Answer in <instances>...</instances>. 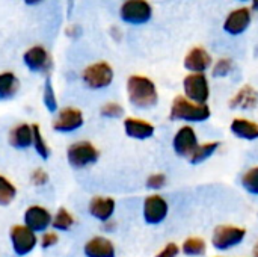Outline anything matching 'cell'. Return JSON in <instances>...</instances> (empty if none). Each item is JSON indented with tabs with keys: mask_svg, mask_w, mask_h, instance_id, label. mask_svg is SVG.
Masks as SVG:
<instances>
[{
	"mask_svg": "<svg viewBox=\"0 0 258 257\" xmlns=\"http://www.w3.org/2000/svg\"><path fill=\"white\" fill-rule=\"evenodd\" d=\"M100 115L104 118L116 120L124 115V108L118 101H107L100 108Z\"/></svg>",
	"mask_w": 258,
	"mask_h": 257,
	"instance_id": "30",
	"label": "cell"
},
{
	"mask_svg": "<svg viewBox=\"0 0 258 257\" xmlns=\"http://www.w3.org/2000/svg\"><path fill=\"white\" fill-rule=\"evenodd\" d=\"M180 250L187 257H203L207 253V242L200 236H190L183 241Z\"/></svg>",
	"mask_w": 258,
	"mask_h": 257,
	"instance_id": "23",
	"label": "cell"
},
{
	"mask_svg": "<svg viewBox=\"0 0 258 257\" xmlns=\"http://www.w3.org/2000/svg\"><path fill=\"white\" fill-rule=\"evenodd\" d=\"M252 257H258V241L254 244V247H252Z\"/></svg>",
	"mask_w": 258,
	"mask_h": 257,
	"instance_id": "37",
	"label": "cell"
},
{
	"mask_svg": "<svg viewBox=\"0 0 258 257\" xmlns=\"http://www.w3.org/2000/svg\"><path fill=\"white\" fill-rule=\"evenodd\" d=\"M128 101L138 109H151L159 103V92L156 83L142 74H133L127 79Z\"/></svg>",
	"mask_w": 258,
	"mask_h": 257,
	"instance_id": "1",
	"label": "cell"
},
{
	"mask_svg": "<svg viewBox=\"0 0 258 257\" xmlns=\"http://www.w3.org/2000/svg\"><path fill=\"white\" fill-rule=\"evenodd\" d=\"M249 23H251V11L248 8H239L227 17L224 23V30L230 35H240L248 29Z\"/></svg>",
	"mask_w": 258,
	"mask_h": 257,
	"instance_id": "19",
	"label": "cell"
},
{
	"mask_svg": "<svg viewBox=\"0 0 258 257\" xmlns=\"http://www.w3.org/2000/svg\"><path fill=\"white\" fill-rule=\"evenodd\" d=\"M8 142L11 144V147H14L17 150H26V148L32 147V142H33L32 126L27 123H18L17 126H14L9 130Z\"/></svg>",
	"mask_w": 258,
	"mask_h": 257,
	"instance_id": "20",
	"label": "cell"
},
{
	"mask_svg": "<svg viewBox=\"0 0 258 257\" xmlns=\"http://www.w3.org/2000/svg\"><path fill=\"white\" fill-rule=\"evenodd\" d=\"M30 183L35 186H44L48 183V174L42 168H36L30 173Z\"/></svg>",
	"mask_w": 258,
	"mask_h": 257,
	"instance_id": "33",
	"label": "cell"
},
{
	"mask_svg": "<svg viewBox=\"0 0 258 257\" xmlns=\"http://www.w3.org/2000/svg\"><path fill=\"white\" fill-rule=\"evenodd\" d=\"M20 88V80L12 71L0 73V100L12 98Z\"/></svg>",
	"mask_w": 258,
	"mask_h": 257,
	"instance_id": "22",
	"label": "cell"
},
{
	"mask_svg": "<svg viewBox=\"0 0 258 257\" xmlns=\"http://www.w3.org/2000/svg\"><path fill=\"white\" fill-rule=\"evenodd\" d=\"M212 117V109L209 105L195 103L184 95H177L169 108L171 121H184V123H204Z\"/></svg>",
	"mask_w": 258,
	"mask_h": 257,
	"instance_id": "2",
	"label": "cell"
},
{
	"mask_svg": "<svg viewBox=\"0 0 258 257\" xmlns=\"http://www.w3.org/2000/svg\"><path fill=\"white\" fill-rule=\"evenodd\" d=\"M42 103L45 106V109L51 114H56L57 109V100H56V94H54V88L50 79L45 80L44 83V92H42Z\"/></svg>",
	"mask_w": 258,
	"mask_h": 257,
	"instance_id": "29",
	"label": "cell"
},
{
	"mask_svg": "<svg viewBox=\"0 0 258 257\" xmlns=\"http://www.w3.org/2000/svg\"><path fill=\"white\" fill-rule=\"evenodd\" d=\"M180 253H181V250H180L178 244H175V242H168L162 250H159V251L156 253V256L154 257H178L180 256Z\"/></svg>",
	"mask_w": 258,
	"mask_h": 257,
	"instance_id": "34",
	"label": "cell"
},
{
	"mask_svg": "<svg viewBox=\"0 0 258 257\" xmlns=\"http://www.w3.org/2000/svg\"><path fill=\"white\" fill-rule=\"evenodd\" d=\"M116 209V201L112 197H103V195H95L91 198L88 204L89 215L100 223H107L112 220L113 214Z\"/></svg>",
	"mask_w": 258,
	"mask_h": 257,
	"instance_id": "15",
	"label": "cell"
},
{
	"mask_svg": "<svg viewBox=\"0 0 258 257\" xmlns=\"http://www.w3.org/2000/svg\"><path fill=\"white\" fill-rule=\"evenodd\" d=\"M32 129H33V142H32V147L35 148L36 155L41 159L47 161L50 158V153H51L50 151V147H48V142L45 141V138H44V135L41 132V127L38 124H33Z\"/></svg>",
	"mask_w": 258,
	"mask_h": 257,
	"instance_id": "26",
	"label": "cell"
},
{
	"mask_svg": "<svg viewBox=\"0 0 258 257\" xmlns=\"http://www.w3.org/2000/svg\"><path fill=\"white\" fill-rule=\"evenodd\" d=\"M221 142L219 141H207L204 144H200L198 148L195 150V153L190 156L189 162L192 165H200V164H204L206 161H209L210 158L215 156V153L218 151Z\"/></svg>",
	"mask_w": 258,
	"mask_h": 257,
	"instance_id": "24",
	"label": "cell"
},
{
	"mask_svg": "<svg viewBox=\"0 0 258 257\" xmlns=\"http://www.w3.org/2000/svg\"><path fill=\"white\" fill-rule=\"evenodd\" d=\"M242 186L251 195H258V167H252L243 173Z\"/></svg>",
	"mask_w": 258,
	"mask_h": 257,
	"instance_id": "28",
	"label": "cell"
},
{
	"mask_svg": "<svg viewBox=\"0 0 258 257\" xmlns=\"http://www.w3.org/2000/svg\"><path fill=\"white\" fill-rule=\"evenodd\" d=\"M11 245L17 256H27L35 250V247L39 244V239L35 232H32L24 224H17L9 232Z\"/></svg>",
	"mask_w": 258,
	"mask_h": 257,
	"instance_id": "7",
	"label": "cell"
},
{
	"mask_svg": "<svg viewBox=\"0 0 258 257\" xmlns=\"http://www.w3.org/2000/svg\"><path fill=\"white\" fill-rule=\"evenodd\" d=\"M103 226H104V230H107V232H113L115 227H116V224L113 223V220H110L107 223H103Z\"/></svg>",
	"mask_w": 258,
	"mask_h": 257,
	"instance_id": "36",
	"label": "cell"
},
{
	"mask_svg": "<svg viewBox=\"0 0 258 257\" xmlns=\"http://www.w3.org/2000/svg\"><path fill=\"white\" fill-rule=\"evenodd\" d=\"M59 241V236L56 232H44L39 238V245L42 248H51L57 244Z\"/></svg>",
	"mask_w": 258,
	"mask_h": 257,
	"instance_id": "35",
	"label": "cell"
},
{
	"mask_svg": "<svg viewBox=\"0 0 258 257\" xmlns=\"http://www.w3.org/2000/svg\"><path fill=\"white\" fill-rule=\"evenodd\" d=\"M86 257H116L115 244L104 236H94L83 247Z\"/></svg>",
	"mask_w": 258,
	"mask_h": 257,
	"instance_id": "18",
	"label": "cell"
},
{
	"mask_svg": "<svg viewBox=\"0 0 258 257\" xmlns=\"http://www.w3.org/2000/svg\"><path fill=\"white\" fill-rule=\"evenodd\" d=\"M252 8L258 11V0H252Z\"/></svg>",
	"mask_w": 258,
	"mask_h": 257,
	"instance_id": "39",
	"label": "cell"
},
{
	"mask_svg": "<svg viewBox=\"0 0 258 257\" xmlns=\"http://www.w3.org/2000/svg\"><path fill=\"white\" fill-rule=\"evenodd\" d=\"M113 76V68L104 61L94 62L82 71V80L89 89H104L110 86Z\"/></svg>",
	"mask_w": 258,
	"mask_h": 257,
	"instance_id": "5",
	"label": "cell"
},
{
	"mask_svg": "<svg viewBox=\"0 0 258 257\" xmlns=\"http://www.w3.org/2000/svg\"><path fill=\"white\" fill-rule=\"evenodd\" d=\"M246 238V229L233 224L218 226L212 233V245L218 251H228L239 247Z\"/></svg>",
	"mask_w": 258,
	"mask_h": 257,
	"instance_id": "3",
	"label": "cell"
},
{
	"mask_svg": "<svg viewBox=\"0 0 258 257\" xmlns=\"http://www.w3.org/2000/svg\"><path fill=\"white\" fill-rule=\"evenodd\" d=\"M234 68V62L230 58H221L212 68L213 77H227Z\"/></svg>",
	"mask_w": 258,
	"mask_h": 257,
	"instance_id": "31",
	"label": "cell"
},
{
	"mask_svg": "<svg viewBox=\"0 0 258 257\" xmlns=\"http://www.w3.org/2000/svg\"><path fill=\"white\" fill-rule=\"evenodd\" d=\"M100 159L98 148L89 141H77L68 145L67 148V161L73 168L82 170L88 168Z\"/></svg>",
	"mask_w": 258,
	"mask_h": 257,
	"instance_id": "4",
	"label": "cell"
},
{
	"mask_svg": "<svg viewBox=\"0 0 258 257\" xmlns=\"http://www.w3.org/2000/svg\"><path fill=\"white\" fill-rule=\"evenodd\" d=\"M76 220L73 217V214H70L65 208H59L57 212L53 215V221H51V227L54 232H67L74 226Z\"/></svg>",
	"mask_w": 258,
	"mask_h": 257,
	"instance_id": "25",
	"label": "cell"
},
{
	"mask_svg": "<svg viewBox=\"0 0 258 257\" xmlns=\"http://www.w3.org/2000/svg\"><path fill=\"white\" fill-rule=\"evenodd\" d=\"M23 220H24V226L29 227L32 232L44 233L48 230V227H51L53 215L47 208L39 204H32L26 209Z\"/></svg>",
	"mask_w": 258,
	"mask_h": 257,
	"instance_id": "12",
	"label": "cell"
},
{
	"mask_svg": "<svg viewBox=\"0 0 258 257\" xmlns=\"http://www.w3.org/2000/svg\"><path fill=\"white\" fill-rule=\"evenodd\" d=\"M122 127L128 138L138 139V141L150 139L156 133V127L153 123L144 118H138V117H127L122 123Z\"/></svg>",
	"mask_w": 258,
	"mask_h": 257,
	"instance_id": "14",
	"label": "cell"
},
{
	"mask_svg": "<svg viewBox=\"0 0 258 257\" xmlns=\"http://www.w3.org/2000/svg\"><path fill=\"white\" fill-rule=\"evenodd\" d=\"M85 124L83 112L79 108L67 106L57 111L56 118L53 120V130L59 133H71L79 130Z\"/></svg>",
	"mask_w": 258,
	"mask_h": 257,
	"instance_id": "10",
	"label": "cell"
},
{
	"mask_svg": "<svg viewBox=\"0 0 258 257\" xmlns=\"http://www.w3.org/2000/svg\"><path fill=\"white\" fill-rule=\"evenodd\" d=\"M24 65L33 73H47L51 67V58L42 45H33L23 55Z\"/></svg>",
	"mask_w": 258,
	"mask_h": 257,
	"instance_id": "13",
	"label": "cell"
},
{
	"mask_svg": "<svg viewBox=\"0 0 258 257\" xmlns=\"http://www.w3.org/2000/svg\"><path fill=\"white\" fill-rule=\"evenodd\" d=\"M169 214V203L160 194H151L144 200L142 215L147 224L157 226L162 224Z\"/></svg>",
	"mask_w": 258,
	"mask_h": 257,
	"instance_id": "8",
	"label": "cell"
},
{
	"mask_svg": "<svg viewBox=\"0 0 258 257\" xmlns=\"http://www.w3.org/2000/svg\"><path fill=\"white\" fill-rule=\"evenodd\" d=\"M198 145H200L198 135L195 129L189 124L181 126L172 138V148L175 155L184 159H190V156L195 153Z\"/></svg>",
	"mask_w": 258,
	"mask_h": 257,
	"instance_id": "9",
	"label": "cell"
},
{
	"mask_svg": "<svg viewBox=\"0 0 258 257\" xmlns=\"http://www.w3.org/2000/svg\"><path fill=\"white\" fill-rule=\"evenodd\" d=\"M166 182H168L166 174H163V173H153L147 179V188L151 189V191H159V189L166 186Z\"/></svg>",
	"mask_w": 258,
	"mask_h": 257,
	"instance_id": "32",
	"label": "cell"
},
{
	"mask_svg": "<svg viewBox=\"0 0 258 257\" xmlns=\"http://www.w3.org/2000/svg\"><path fill=\"white\" fill-rule=\"evenodd\" d=\"M15 197H17L15 185L5 176H0V206H9L15 200Z\"/></svg>",
	"mask_w": 258,
	"mask_h": 257,
	"instance_id": "27",
	"label": "cell"
},
{
	"mask_svg": "<svg viewBox=\"0 0 258 257\" xmlns=\"http://www.w3.org/2000/svg\"><path fill=\"white\" fill-rule=\"evenodd\" d=\"M24 2H26L27 5H35V3H39L41 0H24Z\"/></svg>",
	"mask_w": 258,
	"mask_h": 257,
	"instance_id": "38",
	"label": "cell"
},
{
	"mask_svg": "<svg viewBox=\"0 0 258 257\" xmlns=\"http://www.w3.org/2000/svg\"><path fill=\"white\" fill-rule=\"evenodd\" d=\"M230 132L243 141H255L258 139V121L248 118H234L230 123Z\"/></svg>",
	"mask_w": 258,
	"mask_h": 257,
	"instance_id": "21",
	"label": "cell"
},
{
	"mask_svg": "<svg viewBox=\"0 0 258 257\" xmlns=\"http://www.w3.org/2000/svg\"><path fill=\"white\" fill-rule=\"evenodd\" d=\"M183 92L184 97L200 103L207 105L210 98V83L204 73H190L183 79Z\"/></svg>",
	"mask_w": 258,
	"mask_h": 257,
	"instance_id": "6",
	"label": "cell"
},
{
	"mask_svg": "<svg viewBox=\"0 0 258 257\" xmlns=\"http://www.w3.org/2000/svg\"><path fill=\"white\" fill-rule=\"evenodd\" d=\"M212 56L203 47H194L184 56V68L190 73H206L212 67Z\"/></svg>",
	"mask_w": 258,
	"mask_h": 257,
	"instance_id": "17",
	"label": "cell"
},
{
	"mask_svg": "<svg viewBox=\"0 0 258 257\" xmlns=\"http://www.w3.org/2000/svg\"><path fill=\"white\" fill-rule=\"evenodd\" d=\"M258 106V91L251 85H243L228 101L233 111H254Z\"/></svg>",
	"mask_w": 258,
	"mask_h": 257,
	"instance_id": "16",
	"label": "cell"
},
{
	"mask_svg": "<svg viewBox=\"0 0 258 257\" xmlns=\"http://www.w3.org/2000/svg\"><path fill=\"white\" fill-rule=\"evenodd\" d=\"M122 21L128 24H144L153 15V8L147 0H125L119 9Z\"/></svg>",
	"mask_w": 258,
	"mask_h": 257,
	"instance_id": "11",
	"label": "cell"
},
{
	"mask_svg": "<svg viewBox=\"0 0 258 257\" xmlns=\"http://www.w3.org/2000/svg\"><path fill=\"white\" fill-rule=\"evenodd\" d=\"M242 2H246V0H242Z\"/></svg>",
	"mask_w": 258,
	"mask_h": 257,
	"instance_id": "40",
	"label": "cell"
}]
</instances>
